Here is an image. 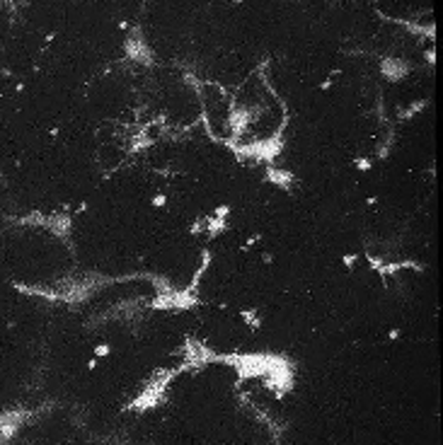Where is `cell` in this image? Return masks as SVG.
I'll use <instances>...</instances> for the list:
<instances>
[{"instance_id": "6da1fadb", "label": "cell", "mask_w": 443, "mask_h": 445, "mask_svg": "<svg viewBox=\"0 0 443 445\" xmlns=\"http://www.w3.org/2000/svg\"><path fill=\"white\" fill-rule=\"evenodd\" d=\"M201 104V119L206 124V131L216 141H233L235 138V109L233 99L225 95V90L218 85H206L199 95Z\"/></svg>"}]
</instances>
